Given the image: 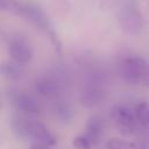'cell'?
Here are the masks:
<instances>
[{"label":"cell","mask_w":149,"mask_h":149,"mask_svg":"<svg viewBox=\"0 0 149 149\" xmlns=\"http://www.w3.org/2000/svg\"><path fill=\"white\" fill-rule=\"evenodd\" d=\"M0 74L8 80H17L22 76V69L15 62H3L0 64Z\"/></svg>","instance_id":"obj_10"},{"label":"cell","mask_w":149,"mask_h":149,"mask_svg":"<svg viewBox=\"0 0 149 149\" xmlns=\"http://www.w3.org/2000/svg\"><path fill=\"white\" fill-rule=\"evenodd\" d=\"M8 55L13 62L20 65H24L33 59L34 51L29 43L21 38H16L10 41L8 45Z\"/></svg>","instance_id":"obj_4"},{"label":"cell","mask_w":149,"mask_h":149,"mask_svg":"<svg viewBox=\"0 0 149 149\" xmlns=\"http://www.w3.org/2000/svg\"><path fill=\"white\" fill-rule=\"evenodd\" d=\"M104 128H105V125L100 118H97V116L91 118L86 123L85 136L91 141L92 144H97L104 134Z\"/></svg>","instance_id":"obj_8"},{"label":"cell","mask_w":149,"mask_h":149,"mask_svg":"<svg viewBox=\"0 0 149 149\" xmlns=\"http://www.w3.org/2000/svg\"><path fill=\"white\" fill-rule=\"evenodd\" d=\"M104 99V92L97 87H88L81 93L80 101L85 107H94Z\"/></svg>","instance_id":"obj_9"},{"label":"cell","mask_w":149,"mask_h":149,"mask_svg":"<svg viewBox=\"0 0 149 149\" xmlns=\"http://www.w3.org/2000/svg\"><path fill=\"white\" fill-rule=\"evenodd\" d=\"M135 113L139 125L143 129H149V102L141 101L135 106Z\"/></svg>","instance_id":"obj_11"},{"label":"cell","mask_w":149,"mask_h":149,"mask_svg":"<svg viewBox=\"0 0 149 149\" xmlns=\"http://www.w3.org/2000/svg\"><path fill=\"white\" fill-rule=\"evenodd\" d=\"M120 73L128 84H141L149 87V63L143 57L129 56L123 58L120 63Z\"/></svg>","instance_id":"obj_1"},{"label":"cell","mask_w":149,"mask_h":149,"mask_svg":"<svg viewBox=\"0 0 149 149\" xmlns=\"http://www.w3.org/2000/svg\"><path fill=\"white\" fill-rule=\"evenodd\" d=\"M29 135L34 137L36 141H38V143L44 144L47 147H51L57 143V140L54 136V134L43 123L38 121H31Z\"/></svg>","instance_id":"obj_6"},{"label":"cell","mask_w":149,"mask_h":149,"mask_svg":"<svg viewBox=\"0 0 149 149\" xmlns=\"http://www.w3.org/2000/svg\"><path fill=\"white\" fill-rule=\"evenodd\" d=\"M16 0H0V9L6 12H15L17 7Z\"/></svg>","instance_id":"obj_16"},{"label":"cell","mask_w":149,"mask_h":149,"mask_svg":"<svg viewBox=\"0 0 149 149\" xmlns=\"http://www.w3.org/2000/svg\"><path fill=\"white\" fill-rule=\"evenodd\" d=\"M30 120H27L24 118L17 116L15 119H13L12 122V127L14 129V132L17 134V136L20 137H24V136H30L29 132H30Z\"/></svg>","instance_id":"obj_13"},{"label":"cell","mask_w":149,"mask_h":149,"mask_svg":"<svg viewBox=\"0 0 149 149\" xmlns=\"http://www.w3.org/2000/svg\"><path fill=\"white\" fill-rule=\"evenodd\" d=\"M111 118L115 125V128L126 136L135 134L137 128L140 127L135 108H130L128 106L118 105L113 107V109L111 111Z\"/></svg>","instance_id":"obj_2"},{"label":"cell","mask_w":149,"mask_h":149,"mask_svg":"<svg viewBox=\"0 0 149 149\" xmlns=\"http://www.w3.org/2000/svg\"><path fill=\"white\" fill-rule=\"evenodd\" d=\"M0 107H1V105H0Z\"/></svg>","instance_id":"obj_18"},{"label":"cell","mask_w":149,"mask_h":149,"mask_svg":"<svg viewBox=\"0 0 149 149\" xmlns=\"http://www.w3.org/2000/svg\"><path fill=\"white\" fill-rule=\"evenodd\" d=\"M72 146L76 149H91L92 143L85 135H78L72 140Z\"/></svg>","instance_id":"obj_15"},{"label":"cell","mask_w":149,"mask_h":149,"mask_svg":"<svg viewBox=\"0 0 149 149\" xmlns=\"http://www.w3.org/2000/svg\"><path fill=\"white\" fill-rule=\"evenodd\" d=\"M106 149H144V148L139 143L127 141L123 139L113 137L106 142Z\"/></svg>","instance_id":"obj_12"},{"label":"cell","mask_w":149,"mask_h":149,"mask_svg":"<svg viewBox=\"0 0 149 149\" xmlns=\"http://www.w3.org/2000/svg\"><path fill=\"white\" fill-rule=\"evenodd\" d=\"M15 13L23 16L26 20L31 22L37 28L48 33V35L54 33V29L51 27V23H50L48 16L38 6L33 5V3H28V2H24V3L19 2Z\"/></svg>","instance_id":"obj_3"},{"label":"cell","mask_w":149,"mask_h":149,"mask_svg":"<svg viewBox=\"0 0 149 149\" xmlns=\"http://www.w3.org/2000/svg\"><path fill=\"white\" fill-rule=\"evenodd\" d=\"M30 149H47V146L38 143V144H35V146H33Z\"/></svg>","instance_id":"obj_17"},{"label":"cell","mask_w":149,"mask_h":149,"mask_svg":"<svg viewBox=\"0 0 149 149\" xmlns=\"http://www.w3.org/2000/svg\"><path fill=\"white\" fill-rule=\"evenodd\" d=\"M14 105L16 106V108L19 111H21L22 113L26 114H38L41 112V105L40 102L29 94L26 93H20L16 94V97L14 98Z\"/></svg>","instance_id":"obj_7"},{"label":"cell","mask_w":149,"mask_h":149,"mask_svg":"<svg viewBox=\"0 0 149 149\" xmlns=\"http://www.w3.org/2000/svg\"><path fill=\"white\" fill-rule=\"evenodd\" d=\"M55 112L56 114L58 115V118L63 121H69L71 118H72V109L71 107L64 102V101H59L57 105H56V108H55Z\"/></svg>","instance_id":"obj_14"},{"label":"cell","mask_w":149,"mask_h":149,"mask_svg":"<svg viewBox=\"0 0 149 149\" xmlns=\"http://www.w3.org/2000/svg\"><path fill=\"white\" fill-rule=\"evenodd\" d=\"M35 91L44 98L54 99L61 94L62 87H61V84L55 78L49 77V76H43L36 79Z\"/></svg>","instance_id":"obj_5"}]
</instances>
